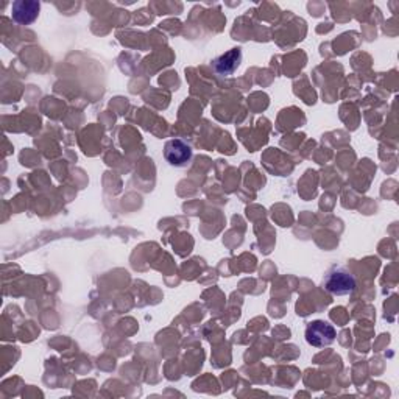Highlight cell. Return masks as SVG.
<instances>
[{
  "mask_svg": "<svg viewBox=\"0 0 399 399\" xmlns=\"http://www.w3.org/2000/svg\"><path fill=\"white\" fill-rule=\"evenodd\" d=\"M337 333L333 325H329L326 321H312L306 329V340L309 345L315 346V348H323V346H329L335 340Z\"/></svg>",
  "mask_w": 399,
  "mask_h": 399,
  "instance_id": "1",
  "label": "cell"
},
{
  "mask_svg": "<svg viewBox=\"0 0 399 399\" xmlns=\"http://www.w3.org/2000/svg\"><path fill=\"white\" fill-rule=\"evenodd\" d=\"M164 157L173 167H184L192 160V148L183 141L172 139L164 147Z\"/></svg>",
  "mask_w": 399,
  "mask_h": 399,
  "instance_id": "2",
  "label": "cell"
},
{
  "mask_svg": "<svg viewBox=\"0 0 399 399\" xmlns=\"http://www.w3.org/2000/svg\"><path fill=\"white\" fill-rule=\"evenodd\" d=\"M325 287L329 293H333L335 297L350 295L356 290V280L354 276L345 270H337V272L330 273L328 280L325 281Z\"/></svg>",
  "mask_w": 399,
  "mask_h": 399,
  "instance_id": "3",
  "label": "cell"
},
{
  "mask_svg": "<svg viewBox=\"0 0 399 399\" xmlns=\"http://www.w3.org/2000/svg\"><path fill=\"white\" fill-rule=\"evenodd\" d=\"M40 14V4L33 0H19L13 4V19L20 25H28L36 20Z\"/></svg>",
  "mask_w": 399,
  "mask_h": 399,
  "instance_id": "4",
  "label": "cell"
},
{
  "mask_svg": "<svg viewBox=\"0 0 399 399\" xmlns=\"http://www.w3.org/2000/svg\"><path fill=\"white\" fill-rule=\"evenodd\" d=\"M240 61H242V52H240V49H232L215 59V72L220 75H231L240 66Z\"/></svg>",
  "mask_w": 399,
  "mask_h": 399,
  "instance_id": "5",
  "label": "cell"
}]
</instances>
